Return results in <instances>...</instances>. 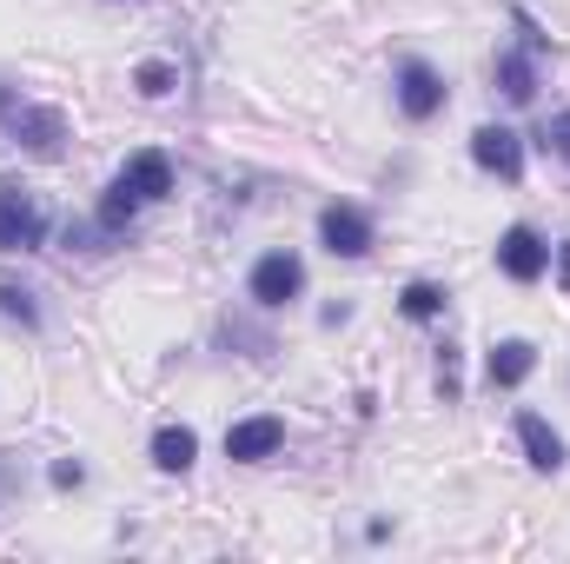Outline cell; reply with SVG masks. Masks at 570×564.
I'll use <instances>...</instances> for the list:
<instances>
[{"label": "cell", "instance_id": "6da1fadb", "mask_svg": "<svg viewBox=\"0 0 570 564\" xmlns=\"http://www.w3.org/2000/svg\"><path fill=\"white\" fill-rule=\"evenodd\" d=\"M392 107H399L405 127H431V120L451 107V80H444V67L425 60V54H399V60H392Z\"/></svg>", "mask_w": 570, "mask_h": 564}, {"label": "cell", "instance_id": "7a4b0ae2", "mask_svg": "<svg viewBox=\"0 0 570 564\" xmlns=\"http://www.w3.org/2000/svg\"><path fill=\"white\" fill-rule=\"evenodd\" d=\"M246 299H253V312H292L298 299H305V260H298V246H266L253 266H246Z\"/></svg>", "mask_w": 570, "mask_h": 564}, {"label": "cell", "instance_id": "3957f363", "mask_svg": "<svg viewBox=\"0 0 570 564\" xmlns=\"http://www.w3.org/2000/svg\"><path fill=\"white\" fill-rule=\"evenodd\" d=\"M0 140L20 146L27 159H60V153H67V140H73V127H67V114H60L53 100H27V94H20V107L7 114Z\"/></svg>", "mask_w": 570, "mask_h": 564}, {"label": "cell", "instance_id": "277c9868", "mask_svg": "<svg viewBox=\"0 0 570 564\" xmlns=\"http://www.w3.org/2000/svg\"><path fill=\"white\" fill-rule=\"evenodd\" d=\"M318 246H325L332 260H345V266L372 260V246H379L372 206H358V200H325V206H318Z\"/></svg>", "mask_w": 570, "mask_h": 564}, {"label": "cell", "instance_id": "5b68a950", "mask_svg": "<svg viewBox=\"0 0 570 564\" xmlns=\"http://www.w3.org/2000/svg\"><path fill=\"white\" fill-rule=\"evenodd\" d=\"M47 233H53V220H47L40 193H27L20 179H0V260H13V253H40Z\"/></svg>", "mask_w": 570, "mask_h": 564}, {"label": "cell", "instance_id": "8992f818", "mask_svg": "<svg viewBox=\"0 0 570 564\" xmlns=\"http://www.w3.org/2000/svg\"><path fill=\"white\" fill-rule=\"evenodd\" d=\"M491 260H498V273L511 285H538L551 280V240L531 226V220H518V226H504L498 233V246H491Z\"/></svg>", "mask_w": 570, "mask_h": 564}, {"label": "cell", "instance_id": "52a82bcc", "mask_svg": "<svg viewBox=\"0 0 570 564\" xmlns=\"http://www.w3.org/2000/svg\"><path fill=\"white\" fill-rule=\"evenodd\" d=\"M524 159H531V140H524L518 127H504V120H484V127L471 134V166L491 173V179H504V186L524 179Z\"/></svg>", "mask_w": 570, "mask_h": 564}, {"label": "cell", "instance_id": "ba28073f", "mask_svg": "<svg viewBox=\"0 0 570 564\" xmlns=\"http://www.w3.org/2000/svg\"><path fill=\"white\" fill-rule=\"evenodd\" d=\"M538 87H544V60L538 54H524L518 40L491 54V94L504 107H538Z\"/></svg>", "mask_w": 570, "mask_h": 564}, {"label": "cell", "instance_id": "9c48e42d", "mask_svg": "<svg viewBox=\"0 0 570 564\" xmlns=\"http://www.w3.org/2000/svg\"><path fill=\"white\" fill-rule=\"evenodd\" d=\"M511 431H518V451H524V465H531L538 478H558V471L570 465L564 431H558V425L544 419V412H531V406H524V412L511 419Z\"/></svg>", "mask_w": 570, "mask_h": 564}, {"label": "cell", "instance_id": "30bf717a", "mask_svg": "<svg viewBox=\"0 0 570 564\" xmlns=\"http://www.w3.org/2000/svg\"><path fill=\"white\" fill-rule=\"evenodd\" d=\"M285 451V419L279 412H253V419H233L226 425V458L233 465H266Z\"/></svg>", "mask_w": 570, "mask_h": 564}, {"label": "cell", "instance_id": "8fae6325", "mask_svg": "<svg viewBox=\"0 0 570 564\" xmlns=\"http://www.w3.org/2000/svg\"><path fill=\"white\" fill-rule=\"evenodd\" d=\"M531 372H538V346L531 339H491V352H484V386L491 392H518V386H531Z\"/></svg>", "mask_w": 570, "mask_h": 564}, {"label": "cell", "instance_id": "7c38bea8", "mask_svg": "<svg viewBox=\"0 0 570 564\" xmlns=\"http://www.w3.org/2000/svg\"><path fill=\"white\" fill-rule=\"evenodd\" d=\"M146 458H153L159 478H186V471L199 465V431H193L186 419H166L153 438H146Z\"/></svg>", "mask_w": 570, "mask_h": 564}, {"label": "cell", "instance_id": "4fadbf2b", "mask_svg": "<svg viewBox=\"0 0 570 564\" xmlns=\"http://www.w3.org/2000/svg\"><path fill=\"white\" fill-rule=\"evenodd\" d=\"M140 213H146L140 193H134V186H127L120 173H114V179L100 186V200H94V226H100V233L114 240V253H120V246L134 240V220H140Z\"/></svg>", "mask_w": 570, "mask_h": 564}, {"label": "cell", "instance_id": "5bb4252c", "mask_svg": "<svg viewBox=\"0 0 570 564\" xmlns=\"http://www.w3.org/2000/svg\"><path fill=\"white\" fill-rule=\"evenodd\" d=\"M120 179L140 193V206H159V200H173V193H179V173H173V159H166L159 146H140V153H127Z\"/></svg>", "mask_w": 570, "mask_h": 564}, {"label": "cell", "instance_id": "9a60e30c", "mask_svg": "<svg viewBox=\"0 0 570 564\" xmlns=\"http://www.w3.org/2000/svg\"><path fill=\"white\" fill-rule=\"evenodd\" d=\"M0 319H7V325H20L27 339H40V332H47V305H40V292H33V285H20V280H0Z\"/></svg>", "mask_w": 570, "mask_h": 564}, {"label": "cell", "instance_id": "2e32d148", "mask_svg": "<svg viewBox=\"0 0 570 564\" xmlns=\"http://www.w3.org/2000/svg\"><path fill=\"white\" fill-rule=\"evenodd\" d=\"M399 312H405L412 325H438V319L451 312V285H438V280H405V285H399Z\"/></svg>", "mask_w": 570, "mask_h": 564}, {"label": "cell", "instance_id": "e0dca14e", "mask_svg": "<svg viewBox=\"0 0 570 564\" xmlns=\"http://www.w3.org/2000/svg\"><path fill=\"white\" fill-rule=\"evenodd\" d=\"M219 346H246L239 359H273V352H279V332H273V325H253V319H239V312H226V319H219Z\"/></svg>", "mask_w": 570, "mask_h": 564}, {"label": "cell", "instance_id": "ac0fdd59", "mask_svg": "<svg viewBox=\"0 0 570 564\" xmlns=\"http://www.w3.org/2000/svg\"><path fill=\"white\" fill-rule=\"evenodd\" d=\"M431 352H438V366H431L438 399H444V406H464V346H458V339H438Z\"/></svg>", "mask_w": 570, "mask_h": 564}, {"label": "cell", "instance_id": "d6986e66", "mask_svg": "<svg viewBox=\"0 0 570 564\" xmlns=\"http://www.w3.org/2000/svg\"><path fill=\"white\" fill-rule=\"evenodd\" d=\"M60 246L80 253V260H107V253H114V240L94 226V213H87V220H67V226H60Z\"/></svg>", "mask_w": 570, "mask_h": 564}, {"label": "cell", "instance_id": "ffe728a7", "mask_svg": "<svg viewBox=\"0 0 570 564\" xmlns=\"http://www.w3.org/2000/svg\"><path fill=\"white\" fill-rule=\"evenodd\" d=\"M134 94H140V100H173V94H179V67H173V60H140V67H134Z\"/></svg>", "mask_w": 570, "mask_h": 564}, {"label": "cell", "instance_id": "44dd1931", "mask_svg": "<svg viewBox=\"0 0 570 564\" xmlns=\"http://www.w3.org/2000/svg\"><path fill=\"white\" fill-rule=\"evenodd\" d=\"M511 27H518V47H524V54H538V60H558V40L538 27V13H531L524 0H511Z\"/></svg>", "mask_w": 570, "mask_h": 564}, {"label": "cell", "instance_id": "7402d4cb", "mask_svg": "<svg viewBox=\"0 0 570 564\" xmlns=\"http://www.w3.org/2000/svg\"><path fill=\"white\" fill-rule=\"evenodd\" d=\"M531 146H544L551 159H564V166H570V107H558V114H544V127L531 134Z\"/></svg>", "mask_w": 570, "mask_h": 564}, {"label": "cell", "instance_id": "603a6c76", "mask_svg": "<svg viewBox=\"0 0 570 564\" xmlns=\"http://www.w3.org/2000/svg\"><path fill=\"white\" fill-rule=\"evenodd\" d=\"M47 485H53V492H87V458H73V451L53 458V465H47Z\"/></svg>", "mask_w": 570, "mask_h": 564}, {"label": "cell", "instance_id": "cb8c5ba5", "mask_svg": "<svg viewBox=\"0 0 570 564\" xmlns=\"http://www.w3.org/2000/svg\"><path fill=\"white\" fill-rule=\"evenodd\" d=\"M20 485H27V471H20V458H13V451H0V505H7V498H13Z\"/></svg>", "mask_w": 570, "mask_h": 564}, {"label": "cell", "instance_id": "d4e9b609", "mask_svg": "<svg viewBox=\"0 0 570 564\" xmlns=\"http://www.w3.org/2000/svg\"><path fill=\"white\" fill-rule=\"evenodd\" d=\"M551 280L570 292V240H558V246H551Z\"/></svg>", "mask_w": 570, "mask_h": 564}, {"label": "cell", "instance_id": "484cf974", "mask_svg": "<svg viewBox=\"0 0 570 564\" xmlns=\"http://www.w3.org/2000/svg\"><path fill=\"white\" fill-rule=\"evenodd\" d=\"M13 107H20V87H13V80L0 74V127H7V114H13Z\"/></svg>", "mask_w": 570, "mask_h": 564}, {"label": "cell", "instance_id": "4316f807", "mask_svg": "<svg viewBox=\"0 0 570 564\" xmlns=\"http://www.w3.org/2000/svg\"><path fill=\"white\" fill-rule=\"evenodd\" d=\"M392 538V518H365V545H385Z\"/></svg>", "mask_w": 570, "mask_h": 564}]
</instances>
